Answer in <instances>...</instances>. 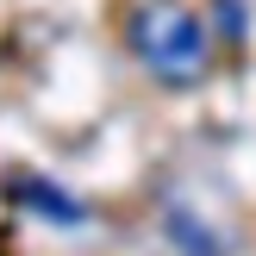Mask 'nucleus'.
<instances>
[{
	"mask_svg": "<svg viewBox=\"0 0 256 256\" xmlns=\"http://www.w3.org/2000/svg\"><path fill=\"white\" fill-rule=\"evenodd\" d=\"M132 50L162 88H194L212 62L206 25L200 12H188L182 0H150V6L132 12Z\"/></svg>",
	"mask_w": 256,
	"mask_h": 256,
	"instance_id": "obj_1",
	"label": "nucleus"
},
{
	"mask_svg": "<svg viewBox=\"0 0 256 256\" xmlns=\"http://www.w3.org/2000/svg\"><path fill=\"white\" fill-rule=\"evenodd\" d=\"M19 194L32 200V206H44V219H56V225H75V219H82V206H75L69 194H56V188H44V182H19Z\"/></svg>",
	"mask_w": 256,
	"mask_h": 256,
	"instance_id": "obj_2",
	"label": "nucleus"
},
{
	"mask_svg": "<svg viewBox=\"0 0 256 256\" xmlns=\"http://www.w3.org/2000/svg\"><path fill=\"white\" fill-rule=\"evenodd\" d=\"M212 12H219L225 38H244V0H212Z\"/></svg>",
	"mask_w": 256,
	"mask_h": 256,
	"instance_id": "obj_3",
	"label": "nucleus"
}]
</instances>
